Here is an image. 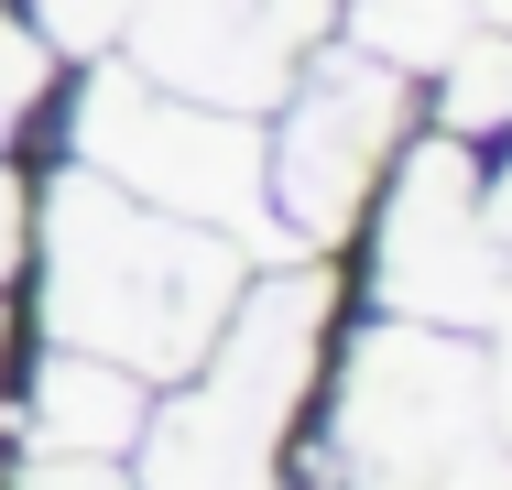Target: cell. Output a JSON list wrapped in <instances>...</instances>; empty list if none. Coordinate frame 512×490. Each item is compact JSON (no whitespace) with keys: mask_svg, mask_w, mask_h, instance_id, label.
Listing matches in <instances>:
<instances>
[{"mask_svg":"<svg viewBox=\"0 0 512 490\" xmlns=\"http://www.w3.org/2000/svg\"><path fill=\"white\" fill-rule=\"evenodd\" d=\"M480 11H502V22H512V0H480Z\"/></svg>","mask_w":512,"mask_h":490,"instance_id":"30bf717a","label":"cell"},{"mask_svg":"<svg viewBox=\"0 0 512 490\" xmlns=\"http://www.w3.org/2000/svg\"><path fill=\"white\" fill-rule=\"evenodd\" d=\"M33 436L44 447H88V458H120L131 436H142V392L120 360H88V349H55L44 360V382H33Z\"/></svg>","mask_w":512,"mask_h":490,"instance_id":"8992f818","label":"cell"},{"mask_svg":"<svg viewBox=\"0 0 512 490\" xmlns=\"http://www.w3.org/2000/svg\"><path fill=\"white\" fill-rule=\"evenodd\" d=\"M338 490H512L480 436V360L382 327L338 403Z\"/></svg>","mask_w":512,"mask_h":490,"instance_id":"7a4b0ae2","label":"cell"},{"mask_svg":"<svg viewBox=\"0 0 512 490\" xmlns=\"http://www.w3.org/2000/svg\"><path fill=\"white\" fill-rule=\"evenodd\" d=\"M469 22H480V0H360V44L393 55V77L404 66H447V44Z\"/></svg>","mask_w":512,"mask_h":490,"instance_id":"52a82bcc","label":"cell"},{"mask_svg":"<svg viewBox=\"0 0 512 490\" xmlns=\"http://www.w3.org/2000/svg\"><path fill=\"white\" fill-rule=\"evenodd\" d=\"M393 131H404V88L382 66H316L306 77V109L284 120V207L306 240L349 229V207L393 164Z\"/></svg>","mask_w":512,"mask_h":490,"instance_id":"5b68a950","label":"cell"},{"mask_svg":"<svg viewBox=\"0 0 512 490\" xmlns=\"http://www.w3.org/2000/svg\"><path fill=\"white\" fill-rule=\"evenodd\" d=\"M33 98H44V22L0 0V109H33Z\"/></svg>","mask_w":512,"mask_h":490,"instance_id":"9c48e42d","label":"cell"},{"mask_svg":"<svg viewBox=\"0 0 512 490\" xmlns=\"http://www.w3.org/2000/svg\"><path fill=\"white\" fill-rule=\"evenodd\" d=\"M512 120V33H458L447 44V131H502Z\"/></svg>","mask_w":512,"mask_h":490,"instance_id":"ba28073f","label":"cell"},{"mask_svg":"<svg viewBox=\"0 0 512 490\" xmlns=\"http://www.w3.org/2000/svg\"><path fill=\"white\" fill-rule=\"evenodd\" d=\"M229 251L186 229H153L131 218L120 196H99V175H66L55 186V338L120 360V371H197L218 316H229Z\"/></svg>","mask_w":512,"mask_h":490,"instance_id":"6da1fadb","label":"cell"},{"mask_svg":"<svg viewBox=\"0 0 512 490\" xmlns=\"http://www.w3.org/2000/svg\"><path fill=\"white\" fill-rule=\"evenodd\" d=\"M382 294L414 316H447V327H480L502 316V262H491V218L458 153H425L393 196V240H382Z\"/></svg>","mask_w":512,"mask_h":490,"instance_id":"277c9868","label":"cell"},{"mask_svg":"<svg viewBox=\"0 0 512 490\" xmlns=\"http://www.w3.org/2000/svg\"><path fill=\"white\" fill-rule=\"evenodd\" d=\"M88 164H109L131 196H164V207H186V218H229L240 240H262V153H251V131H229V120H207V109H175V98H153L142 77H109L88 98Z\"/></svg>","mask_w":512,"mask_h":490,"instance_id":"3957f363","label":"cell"}]
</instances>
